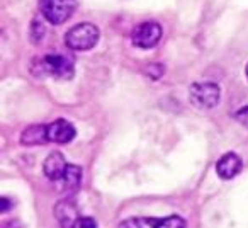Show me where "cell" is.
Segmentation results:
<instances>
[{
    "instance_id": "cell-1",
    "label": "cell",
    "mask_w": 248,
    "mask_h": 228,
    "mask_svg": "<svg viewBox=\"0 0 248 228\" xmlns=\"http://www.w3.org/2000/svg\"><path fill=\"white\" fill-rule=\"evenodd\" d=\"M31 70L38 77H55L62 80L73 79V73H75L73 62L63 55H46L43 58H36L31 65Z\"/></svg>"
},
{
    "instance_id": "cell-2",
    "label": "cell",
    "mask_w": 248,
    "mask_h": 228,
    "mask_svg": "<svg viewBox=\"0 0 248 228\" xmlns=\"http://www.w3.org/2000/svg\"><path fill=\"white\" fill-rule=\"evenodd\" d=\"M99 28L92 22H80L65 34V45L73 51H87L99 43Z\"/></svg>"
},
{
    "instance_id": "cell-3",
    "label": "cell",
    "mask_w": 248,
    "mask_h": 228,
    "mask_svg": "<svg viewBox=\"0 0 248 228\" xmlns=\"http://www.w3.org/2000/svg\"><path fill=\"white\" fill-rule=\"evenodd\" d=\"M41 16L55 26L65 24L77 9V0H38Z\"/></svg>"
},
{
    "instance_id": "cell-4",
    "label": "cell",
    "mask_w": 248,
    "mask_h": 228,
    "mask_svg": "<svg viewBox=\"0 0 248 228\" xmlns=\"http://www.w3.org/2000/svg\"><path fill=\"white\" fill-rule=\"evenodd\" d=\"M189 100L199 109H213L221 100V89L213 82H197L189 89Z\"/></svg>"
},
{
    "instance_id": "cell-5",
    "label": "cell",
    "mask_w": 248,
    "mask_h": 228,
    "mask_svg": "<svg viewBox=\"0 0 248 228\" xmlns=\"http://www.w3.org/2000/svg\"><path fill=\"white\" fill-rule=\"evenodd\" d=\"M163 29L158 22L155 21H148V22H141L140 26H136L133 29L131 34V41L135 46L141 49H150L153 46H156V43L162 39Z\"/></svg>"
},
{
    "instance_id": "cell-6",
    "label": "cell",
    "mask_w": 248,
    "mask_h": 228,
    "mask_svg": "<svg viewBox=\"0 0 248 228\" xmlns=\"http://www.w3.org/2000/svg\"><path fill=\"white\" fill-rule=\"evenodd\" d=\"M77 136V130L66 119H56L55 123L48 125V140L51 143H70Z\"/></svg>"
},
{
    "instance_id": "cell-7",
    "label": "cell",
    "mask_w": 248,
    "mask_h": 228,
    "mask_svg": "<svg viewBox=\"0 0 248 228\" xmlns=\"http://www.w3.org/2000/svg\"><path fill=\"white\" fill-rule=\"evenodd\" d=\"M55 216H56V220H58V223L62 228H72L73 223L80 218L75 201L70 199V197L58 201L56 206H55Z\"/></svg>"
},
{
    "instance_id": "cell-8",
    "label": "cell",
    "mask_w": 248,
    "mask_h": 228,
    "mask_svg": "<svg viewBox=\"0 0 248 228\" xmlns=\"http://www.w3.org/2000/svg\"><path fill=\"white\" fill-rule=\"evenodd\" d=\"M241 165H243V162H241V159L236 153H224L216 162V172L221 179L228 180L240 174Z\"/></svg>"
},
{
    "instance_id": "cell-9",
    "label": "cell",
    "mask_w": 248,
    "mask_h": 228,
    "mask_svg": "<svg viewBox=\"0 0 248 228\" xmlns=\"http://www.w3.org/2000/svg\"><path fill=\"white\" fill-rule=\"evenodd\" d=\"M66 165H68V163H66L65 157H63L62 153L51 152L46 157L45 163H43V172H45V176L48 177L49 180H60L65 176Z\"/></svg>"
},
{
    "instance_id": "cell-10",
    "label": "cell",
    "mask_w": 248,
    "mask_h": 228,
    "mask_svg": "<svg viewBox=\"0 0 248 228\" xmlns=\"http://www.w3.org/2000/svg\"><path fill=\"white\" fill-rule=\"evenodd\" d=\"M48 126L46 125H32L28 126L24 131L21 133V143L22 145H43L48 143Z\"/></svg>"
},
{
    "instance_id": "cell-11",
    "label": "cell",
    "mask_w": 248,
    "mask_h": 228,
    "mask_svg": "<svg viewBox=\"0 0 248 228\" xmlns=\"http://www.w3.org/2000/svg\"><path fill=\"white\" fill-rule=\"evenodd\" d=\"M63 187L68 193H73L80 187L82 184V169L78 165H73V163H68L65 170V176H63Z\"/></svg>"
},
{
    "instance_id": "cell-12",
    "label": "cell",
    "mask_w": 248,
    "mask_h": 228,
    "mask_svg": "<svg viewBox=\"0 0 248 228\" xmlns=\"http://www.w3.org/2000/svg\"><path fill=\"white\" fill-rule=\"evenodd\" d=\"M160 218H146V216H138V218H128L119 223V228H158Z\"/></svg>"
},
{
    "instance_id": "cell-13",
    "label": "cell",
    "mask_w": 248,
    "mask_h": 228,
    "mask_svg": "<svg viewBox=\"0 0 248 228\" xmlns=\"http://www.w3.org/2000/svg\"><path fill=\"white\" fill-rule=\"evenodd\" d=\"M43 19H45L43 16L41 17L36 16V17L32 19L31 26H29V39H31L32 45H39L46 36V26H45V22H43Z\"/></svg>"
},
{
    "instance_id": "cell-14",
    "label": "cell",
    "mask_w": 248,
    "mask_h": 228,
    "mask_svg": "<svg viewBox=\"0 0 248 228\" xmlns=\"http://www.w3.org/2000/svg\"><path fill=\"white\" fill-rule=\"evenodd\" d=\"M158 228H186V220L177 216V214H172V216H167V218H160Z\"/></svg>"
},
{
    "instance_id": "cell-15",
    "label": "cell",
    "mask_w": 248,
    "mask_h": 228,
    "mask_svg": "<svg viewBox=\"0 0 248 228\" xmlns=\"http://www.w3.org/2000/svg\"><path fill=\"white\" fill-rule=\"evenodd\" d=\"M163 72H165V68H163V65H160V63H153V65L145 68V75L152 77V79H160V77L163 75Z\"/></svg>"
},
{
    "instance_id": "cell-16",
    "label": "cell",
    "mask_w": 248,
    "mask_h": 228,
    "mask_svg": "<svg viewBox=\"0 0 248 228\" xmlns=\"http://www.w3.org/2000/svg\"><path fill=\"white\" fill-rule=\"evenodd\" d=\"M72 228H97V221L90 216H80Z\"/></svg>"
},
{
    "instance_id": "cell-17",
    "label": "cell",
    "mask_w": 248,
    "mask_h": 228,
    "mask_svg": "<svg viewBox=\"0 0 248 228\" xmlns=\"http://www.w3.org/2000/svg\"><path fill=\"white\" fill-rule=\"evenodd\" d=\"M234 119H236V121L240 123L241 126L248 128V106L247 107H241V109H238L236 113H234Z\"/></svg>"
},
{
    "instance_id": "cell-18",
    "label": "cell",
    "mask_w": 248,
    "mask_h": 228,
    "mask_svg": "<svg viewBox=\"0 0 248 228\" xmlns=\"http://www.w3.org/2000/svg\"><path fill=\"white\" fill-rule=\"evenodd\" d=\"M0 204H2V206H0V211H2V213L9 211V208H11V201H9V197H2V199H0Z\"/></svg>"
},
{
    "instance_id": "cell-19",
    "label": "cell",
    "mask_w": 248,
    "mask_h": 228,
    "mask_svg": "<svg viewBox=\"0 0 248 228\" xmlns=\"http://www.w3.org/2000/svg\"><path fill=\"white\" fill-rule=\"evenodd\" d=\"M4 228H22V225L19 223V221H7V223L4 225Z\"/></svg>"
},
{
    "instance_id": "cell-20",
    "label": "cell",
    "mask_w": 248,
    "mask_h": 228,
    "mask_svg": "<svg viewBox=\"0 0 248 228\" xmlns=\"http://www.w3.org/2000/svg\"><path fill=\"white\" fill-rule=\"evenodd\" d=\"M245 73H247V79H248V65H247V70H245Z\"/></svg>"
}]
</instances>
